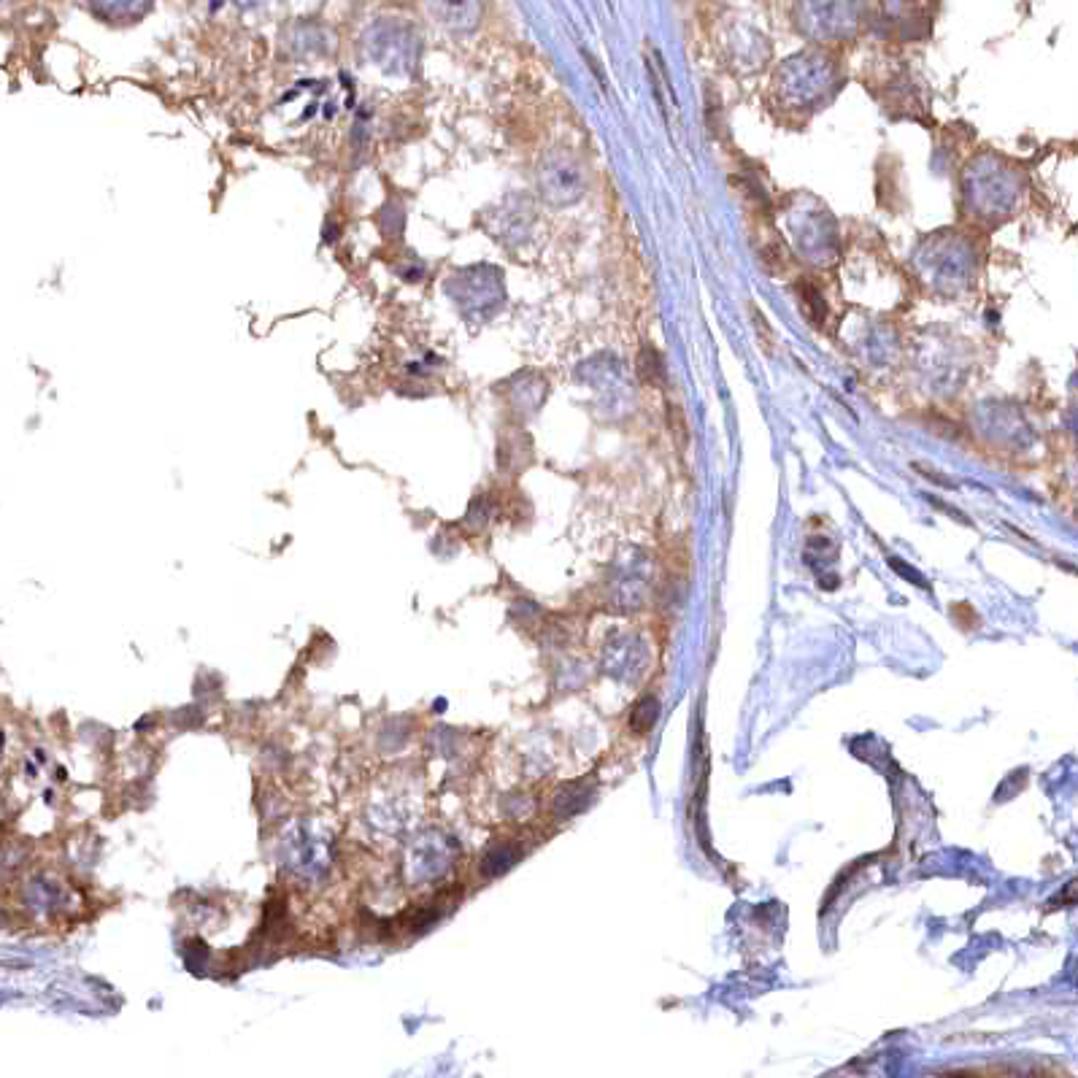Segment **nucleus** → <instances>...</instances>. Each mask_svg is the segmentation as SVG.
<instances>
[{
	"instance_id": "f257e3e1",
	"label": "nucleus",
	"mask_w": 1078,
	"mask_h": 1078,
	"mask_svg": "<svg viewBox=\"0 0 1078 1078\" xmlns=\"http://www.w3.org/2000/svg\"><path fill=\"white\" fill-rule=\"evenodd\" d=\"M284 868L300 879H319L330 868V843L314 827H295L281 843Z\"/></svg>"
},
{
	"instance_id": "f03ea898",
	"label": "nucleus",
	"mask_w": 1078,
	"mask_h": 1078,
	"mask_svg": "<svg viewBox=\"0 0 1078 1078\" xmlns=\"http://www.w3.org/2000/svg\"><path fill=\"white\" fill-rule=\"evenodd\" d=\"M452 857H454V846L444 833H438V830L422 833L417 841L408 846V854H406L408 879L417 881V884H427V881L441 879L446 870H449V865H452Z\"/></svg>"
},
{
	"instance_id": "7ed1b4c3",
	"label": "nucleus",
	"mask_w": 1078,
	"mask_h": 1078,
	"mask_svg": "<svg viewBox=\"0 0 1078 1078\" xmlns=\"http://www.w3.org/2000/svg\"><path fill=\"white\" fill-rule=\"evenodd\" d=\"M538 184H541V192L552 203H571L581 195L584 190V182H581L579 163L571 160L568 154H549L541 160V168H538Z\"/></svg>"
},
{
	"instance_id": "20e7f679",
	"label": "nucleus",
	"mask_w": 1078,
	"mask_h": 1078,
	"mask_svg": "<svg viewBox=\"0 0 1078 1078\" xmlns=\"http://www.w3.org/2000/svg\"><path fill=\"white\" fill-rule=\"evenodd\" d=\"M433 17L454 33H471L481 22V0H430Z\"/></svg>"
},
{
	"instance_id": "39448f33",
	"label": "nucleus",
	"mask_w": 1078,
	"mask_h": 1078,
	"mask_svg": "<svg viewBox=\"0 0 1078 1078\" xmlns=\"http://www.w3.org/2000/svg\"><path fill=\"white\" fill-rule=\"evenodd\" d=\"M519 849L514 843H495L487 852L481 854L479 870L487 876V879H495V876H503L511 865H517Z\"/></svg>"
},
{
	"instance_id": "423d86ee",
	"label": "nucleus",
	"mask_w": 1078,
	"mask_h": 1078,
	"mask_svg": "<svg viewBox=\"0 0 1078 1078\" xmlns=\"http://www.w3.org/2000/svg\"><path fill=\"white\" fill-rule=\"evenodd\" d=\"M638 373H641L644 384H654V387H660L662 381H665V363H662L660 352H657L654 346H644V349H641Z\"/></svg>"
},
{
	"instance_id": "0eeeda50",
	"label": "nucleus",
	"mask_w": 1078,
	"mask_h": 1078,
	"mask_svg": "<svg viewBox=\"0 0 1078 1078\" xmlns=\"http://www.w3.org/2000/svg\"><path fill=\"white\" fill-rule=\"evenodd\" d=\"M798 295H800V306H806L808 319H811L814 325H822V322L827 319V303H825V298H822V292L816 290L814 284L800 281Z\"/></svg>"
},
{
	"instance_id": "6e6552de",
	"label": "nucleus",
	"mask_w": 1078,
	"mask_h": 1078,
	"mask_svg": "<svg viewBox=\"0 0 1078 1078\" xmlns=\"http://www.w3.org/2000/svg\"><path fill=\"white\" fill-rule=\"evenodd\" d=\"M657 711H660V703L654 698H644L638 706L633 708V714H630V730L638 735H646L649 730L654 727V722H657Z\"/></svg>"
},
{
	"instance_id": "1a4fd4ad",
	"label": "nucleus",
	"mask_w": 1078,
	"mask_h": 1078,
	"mask_svg": "<svg viewBox=\"0 0 1078 1078\" xmlns=\"http://www.w3.org/2000/svg\"><path fill=\"white\" fill-rule=\"evenodd\" d=\"M668 422H671V433H673V438H676L679 449H687L689 427H687V419H684V408H681L676 400L668 403Z\"/></svg>"
},
{
	"instance_id": "9d476101",
	"label": "nucleus",
	"mask_w": 1078,
	"mask_h": 1078,
	"mask_svg": "<svg viewBox=\"0 0 1078 1078\" xmlns=\"http://www.w3.org/2000/svg\"><path fill=\"white\" fill-rule=\"evenodd\" d=\"M749 311H752V322H754V330H757V336H760V344L765 352H773V341H776V336H773V327L768 325V317L762 314L760 308L749 306Z\"/></svg>"
},
{
	"instance_id": "9b49d317",
	"label": "nucleus",
	"mask_w": 1078,
	"mask_h": 1078,
	"mask_svg": "<svg viewBox=\"0 0 1078 1078\" xmlns=\"http://www.w3.org/2000/svg\"><path fill=\"white\" fill-rule=\"evenodd\" d=\"M914 468H916V471H919V473H924V476H927V479H930V481H935V484H941V487H952V481L943 479V476H938V473L927 471V468H924L922 462H916Z\"/></svg>"
}]
</instances>
